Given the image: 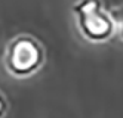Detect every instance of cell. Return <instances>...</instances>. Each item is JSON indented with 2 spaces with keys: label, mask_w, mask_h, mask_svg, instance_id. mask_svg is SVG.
I'll use <instances>...</instances> for the list:
<instances>
[{
  "label": "cell",
  "mask_w": 123,
  "mask_h": 118,
  "mask_svg": "<svg viewBox=\"0 0 123 118\" xmlns=\"http://www.w3.org/2000/svg\"><path fill=\"white\" fill-rule=\"evenodd\" d=\"M46 49L40 40L30 34H18L6 43L3 68L15 80H27L45 67Z\"/></svg>",
  "instance_id": "6da1fadb"
},
{
  "label": "cell",
  "mask_w": 123,
  "mask_h": 118,
  "mask_svg": "<svg viewBox=\"0 0 123 118\" xmlns=\"http://www.w3.org/2000/svg\"><path fill=\"white\" fill-rule=\"evenodd\" d=\"M73 15L80 35L91 43L108 41L117 30L116 19L102 0H77L73 5Z\"/></svg>",
  "instance_id": "7a4b0ae2"
},
{
  "label": "cell",
  "mask_w": 123,
  "mask_h": 118,
  "mask_svg": "<svg viewBox=\"0 0 123 118\" xmlns=\"http://www.w3.org/2000/svg\"><path fill=\"white\" fill-rule=\"evenodd\" d=\"M7 112H9V102H7L5 93L0 90V118H6Z\"/></svg>",
  "instance_id": "3957f363"
},
{
  "label": "cell",
  "mask_w": 123,
  "mask_h": 118,
  "mask_svg": "<svg viewBox=\"0 0 123 118\" xmlns=\"http://www.w3.org/2000/svg\"><path fill=\"white\" fill-rule=\"evenodd\" d=\"M114 19H116V24H119V33H120V37L123 40V7H120L117 11V15H113Z\"/></svg>",
  "instance_id": "277c9868"
}]
</instances>
